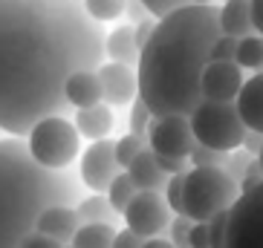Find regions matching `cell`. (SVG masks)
Wrapping results in <instances>:
<instances>
[{"instance_id": "obj_1", "label": "cell", "mask_w": 263, "mask_h": 248, "mask_svg": "<svg viewBox=\"0 0 263 248\" xmlns=\"http://www.w3.org/2000/svg\"><path fill=\"white\" fill-rule=\"evenodd\" d=\"M104 64V29L81 0H0V130L26 133L70 116L67 78Z\"/></svg>"}, {"instance_id": "obj_2", "label": "cell", "mask_w": 263, "mask_h": 248, "mask_svg": "<svg viewBox=\"0 0 263 248\" xmlns=\"http://www.w3.org/2000/svg\"><path fill=\"white\" fill-rule=\"evenodd\" d=\"M220 35L223 32L217 24L214 3H185L154 24V32L139 49L136 64V95L154 118H188L202 104L200 75Z\"/></svg>"}, {"instance_id": "obj_3", "label": "cell", "mask_w": 263, "mask_h": 248, "mask_svg": "<svg viewBox=\"0 0 263 248\" xmlns=\"http://www.w3.org/2000/svg\"><path fill=\"white\" fill-rule=\"evenodd\" d=\"M81 179L67 171L41 168L24 139H0V248H21L35 234L41 211L78 205Z\"/></svg>"}, {"instance_id": "obj_4", "label": "cell", "mask_w": 263, "mask_h": 248, "mask_svg": "<svg viewBox=\"0 0 263 248\" xmlns=\"http://www.w3.org/2000/svg\"><path fill=\"white\" fill-rule=\"evenodd\" d=\"M237 196V182L226 176L223 168H191L182 182V217L205 222L220 211H229Z\"/></svg>"}, {"instance_id": "obj_5", "label": "cell", "mask_w": 263, "mask_h": 248, "mask_svg": "<svg viewBox=\"0 0 263 248\" xmlns=\"http://www.w3.org/2000/svg\"><path fill=\"white\" fill-rule=\"evenodd\" d=\"M78 144H81V136L76 124L64 116L41 118L26 133V150L47 171H67L78 156Z\"/></svg>"}, {"instance_id": "obj_6", "label": "cell", "mask_w": 263, "mask_h": 248, "mask_svg": "<svg viewBox=\"0 0 263 248\" xmlns=\"http://www.w3.org/2000/svg\"><path fill=\"white\" fill-rule=\"evenodd\" d=\"M188 127L197 144L220 150V153L237 150L246 136V127L240 121L234 104H220V101H202L188 116Z\"/></svg>"}, {"instance_id": "obj_7", "label": "cell", "mask_w": 263, "mask_h": 248, "mask_svg": "<svg viewBox=\"0 0 263 248\" xmlns=\"http://www.w3.org/2000/svg\"><path fill=\"white\" fill-rule=\"evenodd\" d=\"M220 248H263V182L234 199Z\"/></svg>"}, {"instance_id": "obj_8", "label": "cell", "mask_w": 263, "mask_h": 248, "mask_svg": "<svg viewBox=\"0 0 263 248\" xmlns=\"http://www.w3.org/2000/svg\"><path fill=\"white\" fill-rule=\"evenodd\" d=\"M124 222H127V231H133L142 240H151V237H159V234L168 228L171 222V208L165 202L162 194H154V191H136L127 208L122 211Z\"/></svg>"}, {"instance_id": "obj_9", "label": "cell", "mask_w": 263, "mask_h": 248, "mask_svg": "<svg viewBox=\"0 0 263 248\" xmlns=\"http://www.w3.org/2000/svg\"><path fill=\"white\" fill-rule=\"evenodd\" d=\"M147 148L156 156H174V159H188L194 148V136L185 116H162L151 118L147 124Z\"/></svg>"}, {"instance_id": "obj_10", "label": "cell", "mask_w": 263, "mask_h": 248, "mask_svg": "<svg viewBox=\"0 0 263 248\" xmlns=\"http://www.w3.org/2000/svg\"><path fill=\"white\" fill-rule=\"evenodd\" d=\"M116 173H122V168L116 162V141L110 139L90 141V148L81 156V168H78L81 185L90 188L93 194H104L110 182L116 179Z\"/></svg>"}, {"instance_id": "obj_11", "label": "cell", "mask_w": 263, "mask_h": 248, "mask_svg": "<svg viewBox=\"0 0 263 248\" xmlns=\"http://www.w3.org/2000/svg\"><path fill=\"white\" fill-rule=\"evenodd\" d=\"M240 87H243V70L234 61H209L200 75L202 101L234 104Z\"/></svg>"}, {"instance_id": "obj_12", "label": "cell", "mask_w": 263, "mask_h": 248, "mask_svg": "<svg viewBox=\"0 0 263 248\" xmlns=\"http://www.w3.org/2000/svg\"><path fill=\"white\" fill-rule=\"evenodd\" d=\"M99 84H101V101L107 107H124L136 98V70L124 64H101L99 70Z\"/></svg>"}, {"instance_id": "obj_13", "label": "cell", "mask_w": 263, "mask_h": 248, "mask_svg": "<svg viewBox=\"0 0 263 248\" xmlns=\"http://www.w3.org/2000/svg\"><path fill=\"white\" fill-rule=\"evenodd\" d=\"M78 217L72 205H52V208L41 211L38 222H35V231L55 240L58 245H70V240L76 237L78 231Z\"/></svg>"}, {"instance_id": "obj_14", "label": "cell", "mask_w": 263, "mask_h": 248, "mask_svg": "<svg viewBox=\"0 0 263 248\" xmlns=\"http://www.w3.org/2000/svg\"><path fill=\"white\" fill-rule=\"evenodd\" d=\"M234 110L246 130L263 133V72H255L249 81H243L234 98Z\"/></svg>"}, {"instance_id": "obj_15", "label": "cell", "mask_w": 263, "mask_h": 248, "mask_svg": "<svg viewBox=\"0 0 263 248\" xmlns=\"http://www.w3.org/2000/svg\"><path fill=\"white\" fill-rule=\"evenodd\" d=\"M64 98L67 104L76 110L81 107H93L101 101V84H99V72L96 70H78L67 78L64 84Z\"/></svg>"}, {"instance_id": "obj_16", "label": "cell", "mask_w": 263, "mask_h": 248, "mask_svg": "<svg viewBox=\"0 0 263 248\" xmlns=\"http://www.w3.org/2000/svg\"><path fill=\"white\" fill-rule=\"evenodd\" d=\"M124 173L130 176V182L136 185V191H154V194H162V191H165V182H168V176L159 171L156 156L151 153V148L142 150V153L136 156V159L127 164V168H124Z\"/></svg>"}, {"instance_id": "obj_17", "label": "cell", "mask_w": 263, "mask_h": 248, "mask_svg": "<svg viewBox=\"0 0 263 248\" xmlns=\"http://www.w3.org/2000/svg\"><path fill=\"white\" fill-rule=\"evenodd\" d=\"M76 130L78 136H84L90 141L107 139L110 130H113V107H107L104 101L93 104V107H81L76 110Z\"/></svg>"}, {"instance_id": "obj_18", "label": "cell", "mask_w": 263, "mask_h": 248, "mask_svg": "<svg viewBox=\"0 0 263 248\" xmlns=\"http://www.w3.org/2000/svg\"><path fill=\"white\" fill-rule=\"evenodd\" d=\"M217 24L220 32L229 38H249L255 35L252 29V15H249V0H226L223 6L217 9Z\"/></svg>"}, {"instance_id": "obj_19", "label": "cell", "mask_w": 263, "mask_h": 248, "mask_svg": "<svg viewBox=\"0 0 263 248\" xmlns=\"http://www.w3.org/2000/svg\"><path fill=\"white\" fill-rule=\"evenodd\" d=\"M104 58H110L113 64H124V67L139 64V47L133 40V26H116L110 35H104Z\"/></svg>"}, {"instance_id": "obj_20", "label": "cell", "mask_w": 263, "mask_h": 248, "mask_svg": "<svg viewBox=\"0 0 263 248\" xmlns=\"http://www.w3.org/2000/svg\"><path fill=\"white\" fill-rule=\"evenodd\" d=\"M76 217L81 225H113L119 219V214L110 208V202L104 194L81 196L76 205Z\"/></svg>"}, {"instance_id": "obj_21", "label": "cell", "mask_w": 263, "mask_h": 248, "mask_svg": "<svg viewBox=\"0 0 263 248\" xmlns=\"http://www.w3.org/2000/svg\"><path fill=\"white\" fill-rule=\"evenodd\" d=\"M113 237H116L113 225H78L70 245L72 248H113Z\"/></svg>"}, {"instance_id": "obj_22", "label": "cell", "mask_w": 263, "mask_h": 248, "mask_svg": "<svg viewBox=\"0 0 263 248\" xmlns=\"http://www.w3.org/2000/svg\"><path fill=\"white\" fill-rule=\"evenodd\" d=\"M234 64H237L240 70H252V72L263 70V38L260 35H249V38L237 40Z\"/></svg>"}, {"instance_id": "obj_23", "label": "cell", "mask_w": 263, "mask_h": 248, "mask_svg": "<svg viewBox=\"0 0 263 248\" xmlns=\"http://www.w3.org/2000/svg\"><path fill=\"white\" fill-rule=\"evenodd\" d=\"M104 196H107L110 208L122 217V211L127 208V202L136 196V185L130 182V176H127V173H116V179L110 182V188L104 191Z\"/></svg>"}, {"instance_id": "obj_24", "label": "cell", "mask_w": 263, "mask_h": 248, "mask_svg": "<svg viewBox=\"0 0 263 248\" xmlns=\"http://www.w3.org/2000/svg\"><path fill=\"white\" fill-rule=\"evenodd\" d=\"M81 6L96 24H104V20H116L124 12V0H81Z\"/></svg>"}, {"instance_id": "obj_25", "label": "cell", "mask_w": 263, "mask_h": 248, "mask_svg": "<svg viewBox=\"0 0 263 248\" xmlns=\"http://www.w3.org/2000/svg\"><path fill=\"white\" fill-rule=\"evenodd\" d=\"M145 148H147V136H133V133L122 136V139L116 141V162H119V168H127V164H130Z\"/></svg>"}, {"instance_id": "obj_26", "label": "cell", "mask_w": 263, "mask_h": 248, "mask_svg": "<svg viewBox=\"0 0 263 248\" xmlns=\"http://www.w3.org/2000/svg\"><path fill=\"white\" fill-rule=\"evenodd\" d=\"M226 156L229 153H220V150H211V148H202L194 141L191 153H188V164L191 168H223L226 164Z\"/></svg>"}, {"instance_id": "obj_27", "label": "cell", "mask_w": 263, "mask_h": 248, "mask_svg": "<svg viewBox=\"0 0 263 248\" xmlns=\"http://www.w3.org/2000/svg\"><path fill=\"white\" fill-rule=\"evenodd\" d=\"M151 110L142 104V98L136 95V98L130 101V118H127V127H130L133 136H147V124H151Z\"/></svg>"}, {"instance_id": "obj_28", "label": "cell", "mask_w": 263, "mask_h": 248, "mask_svg": "<svg viewBox=\"0 0 263 248\" xmlns=\"http://www.w3.org/2000/svg\"><path fill=\"white\" fill-rule=\"evenodd\" d=\"M255 156H249L243 148H237V150H232V153L226 156V164H223V173L232 182H240L243 179V173H246V168H249V162H252Z\"/></svg>"}, {"instance_id": "obj_29", "label": "cell", "mask_w": 263, "mask_h": 248, "mask_svg": "<svg viewBox=\"0 0 263 248\" xmlns=\"http://www.w3.org/2000/svg\"><path fill=\"white\" fill-rule=\"evenodd\" d=\"M182 182H185V173L168 176V182H165V202L174 214H182Z\"/></svg>"}, {"instance_id": "obj_30", "label": "cell", "mask_w": 263, "mask_h": 248, "mask_svg": "<svg viewBox=\"0 0 263 248\" xmlns=\"http://www.w3.org/2000/svg\"><path fill=\"white\" fill-rule=\"evenodd\" d=\"M168 228H171V245L174 248H191L188 245V231H191V219L188 217H182V214H177V217L168 222Z\"/></svg>"}, {"instance_id": "obj_31", "label": "cell", "mask_w": 263, "mask_h": 248, "mask_svg": "<svg viewBox=\"0 0 263 248\" xmlns=\"http://www.w3.org/2000/svg\"><path fill=\"white\" fill-rule=\"evenodd\" d=\"M234 55H237V38L220 35L209 52V61H234Z\"/></svg>"}, {"instance_id": "obj_32", "label": "cell", "mask_w": 263, "mask_h": 248, "mask_svg": "<svg viewBox=\"0 0 263 248\" xmlns=\"http://www.w3.org/2000/svg\"><path fill=\"white\" fill-rule=\"evenodd\" d=\"M226 217H229V211H220V214H214L211 219H205V225H209V248H220V245H223Z\"/></svg>"}, {"instance_id": "obj_33", "label": "cell", "mask_w": 263, "mask_h": 248, "mask_svg": "<svg viewBox=\"0 0 263 248\" xmlns=\"http://www.w3.org/2000/svg\"><path fill=\"white\" fill-rule=\"evenodd\" d=\"M147 9V15L154 17V20H159V17H165L168 12H174V9L185 6L188 0H142Z\"/></svg>"}, {"instance_id": "obj_34", "label": "cell", "mask_w": 263, "mask_h": 248, "mask_svg": "<svg viewBox=\"0 0 263 248\" xmlns=\"http://www.w3.org/2000/svg\"><path fill=\"white\" fill-rule=\"evenodd\" d=\"M156 164H159V171H162L165 176H177V173H188V171H191L188 159H174V156H156Z\"/></svg>"}, {"instance_id": "obj_35", "label": "cell", "mask_w": 263, "mask_h": 248, "mask_svg": "<svg viewBox=\"0 0 263 248\" xmlns=\"http://www.w3.org/2000/svg\"><path fill=\"white\" fill-rule=\"evenodd\" d=\"M263 182V171H260V164H257V159H252L246 168V173H243V179L237 182V191L240 194H246V191H252V188H257Z\"/></svg>"}, {"instance_id": "obj_36", "label": "cell", "mask_w": 263, "mask_h": 248, "mask_svg": "<svg viewBox=\"0 0 263 248\" xmlns=\"http://www.w3.org/2000/svg\"><path fill=\"white\" fill-rule=\"evenodd\" d=\"M188 245H191V248H209V225H205V222H191Z\"/></svg>"}, {"instance_id": "obj_37", "label": "cell", "mask_w": 263, "mask_h": 248, "mask_svg": "<svg viewBox=\"0 0 263 248\" xmlns=\"http://www.w3.org/2000/svg\"><path fill=\"white\" fill-rule=\"evenodd\" d=\"M154 17H145V20H139V24H133V40H136V47H145V40L151 38V32H154Z\"/></svg>"}, {"instance_id": "obj_38", "label": "cell", "mask_w": 263, "mask_h": 248, "mask_svg": "<svg viewBox=\"0 0 263 248\" xmlns=\"http://www.w3.org/2000/svg\"><path fill=\"white\" fill-rule=\"evenodd\" d=\"M122 15H127V20H133V24H139V20L151 17L142 0H124V12H122Z\"/></svg>"}, {"instance_id": "obj_39", "label": "cell", "mask_w": 263, "mask_h": 248, "mask_svg": "<svg viewBox=\"0 0 263 248\" xmlns=\"http://www.w3.org/2000/svg\"><path fill=\"white\" fill-rule=\"evenodd\" d=\"M240 148L246 150L249 156H255L257 159V153H260V148H263V133L246 130V136H243V141H240Z\"/></svg>"}, {"instance_id": "obj_40", "label": "cell", "mask_w": 263, "mask_h": 248, "mask_svg": "<svg viewBox=\"0 0 263 248\" xmlns=\"http://www.w3.org/2000/svg\"><path fill=\"white\" fill-rule=\"evenodd\" d=\"M142 237H136L133 231H116V237H113V248H142Z\"/></svg>"}, {"instance_id": "obj_41", "label": "cell", "mask_w": 263, "mask_h": 248, "mask_svg": "<svg viewBox=\"0 0 263 248\" xmlns=\"http://www.w3.org/2000/svg\"><path fill=\"white\" fill-rule=\"evenodd\" d=\"M249 15H252V29L263 38V0H249Z\"/></svg>"}, {"instance_id": "obj_42", "label": "cell", "mask_w": 263, "mask_h": 248, "mask_svg": "<svg viewBox=\"0 0 263 248\" xmlns=\"http://www.w3.org/2000/svg\"><path fill=\"white\" fill-rule=\"evenodd\" d=\"M21 248H61L55 240H49V237H44V234H29L24 242H21Z\"/></svg>"}, {"instance_id": "obj_43", "label": "cell", "mask_w": 263, "mask_h": 248, "mask_svg": "<svg viewBox=\"0 0 263 248\" xmlns=\"http://www.w3.org/2000/svg\"><path fill=\"white\" fill-rule=\"evenodd\" d=\"M142 248H174L168 240H162V237H151V240L142 242Z\"/></svg>"}, {"instance_id": "obj_44", "label": "cell", "mask_w": 263, "mask_h": 248, "mask_svg": "<svg viewBox=\"0 0 263 248\" xmlns=\"http://www.w3.org/2000/svg\"><path fill=\"white\" fill-rule=\"evenodd\" d=\"M188 3H191V6H211L214 0H188Z\"/></svg>"}, {"instance_id": "obj_45", "label": "cell", "mask_w": 263, "mask_h": 248, "mask_svg": "<svg viewBox=\"0 0 263 248\" xmlns=\"http://www.w3.org/2000/svg\"><path fill=\"white\" fill-rule=\"evenodd\" d=\"M257 164H260V171H263V148H260V153H257Z\"/></svg>"}, {"instance_id": "obj_46", "label": "cell", "mask_w": 263, "mask_h": 248, "mask_svg": "<svg viewBox=\"0 0 263 248\" xmlns=\"http://www.w3.org/2000/svg\"><path fill=\"white\" fill-rule=\"evenodd\" d=\"M61 248H72V245H61Z\"/></svg>"}]
</instances>
